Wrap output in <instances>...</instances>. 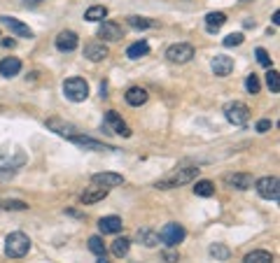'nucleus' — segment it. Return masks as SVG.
Masks as SVG:
<instances>
[{"label": "nucleus", "instance_id": "obj_29", "mask_svg": "<svg viewBox=\"0 0 280 263\" xmlns=\"http://www.w3.org/2000/svg\"><path fill=\"white\" fill-rule=\"evenodd\" d=\"M105 17H108V7H105V5H94V7H89V10L84 12L86 21H103Z\"/></svg>", "mask_w": 280, "mask_h": 263}, {"label": "nucleus", "instance_id": "obj_36", "mask_svg": "<svg viewBox=\"0 0 280 263\" xmlns=\"http://www.w3.org/2000/svg\"><path fill=\"white\" fill-rule=\"evenodd\" d=\"M259 80H257V75H248V80H245V89L250 93H259Z\"/></svg>", "mask_w": 280, "mask_h": 263}, {"label": "nucleus", "instance_id": "obj_7", "mask_svg": "<svg viewBox=\"0 0 280 263\" xmlns=\"http://www.w3.org/2000/svg\"><path fill=\"white\" fill-rule=\"evenodd\" d=\"M224 114H226V119L234 123V126H245L248 123V119H250V110H248V105L245 103H229L224 107Z\"/></svg>", "mask_w": 280, "mask_h": 263}, {"label": "nucleus", "instance_id": "obj_28", "mask_svg": "<svg viewBox=\"0 0 280 263\" xmlns=\"http://www.w3.org/2000/svg\"><path fill=\"white\" fill-rule=\"evenodd\" d=\"M138 240L145 247H157L159 245V233L150 231V228H140V231H138Z\"/></svg>", "mask_w": 280, "mask_h": 263}, {"label": "nucleus", "instance_id": "obj_17", "mask_svg": "<svg viewBox=\"0 0 280 263\" xmlns=\"http://www.w3.org/2000/svg\"><path fill=\"white\" fill-rule=\"evenodd\" d=\"M122 219L115 217V214H110V217H103V219L98 221V231L103 233V235H115V233L122 231Z\"/></svg>", "mask_w": 280, "mask_h": 263}, {"label": "nucleus", "instance_id": "obj_24", "mask_svg": "<svg viewBox=\"0 0 280 263\" xmlns=\"http://www.w3.org/2000/svg\"><path fill=\"white\" fill-rule=\"evenodd\" d=\"M147 54H150V44H147L145 40H140V42H133V44H131V47L126 49V56H128V58H133V61H135V58H143V56H147Z\"/></svg>", "mask_w": 280, "mask_h": 263}, {"label": "nucleus", "instance_id": "obj_6", "mask_svg": "<svg viewBox=\"0 0 280 263\" xmlns=\"http://www.w3.org/2000/svg\"><path fill=\"white\" fill-rule=\"evenodd\" d=\"M194 56V47L187 42H177V44H171L166 49V58L171 63H189Z\"/></svg>", "mask_w": 280, "mask_h": 263}, {"label": "nucleus", "instance_id": "obj_21", "mask_svg": "<svg viewBox=\"0 0 280 263\" xmlns=\"http://www.w3.org/2000/svg\"><path fill=\"white\" fill-rule=\"evenodd\" d=\"M224 24H226V14L224 12H210V14H206V28L210 33L219 31Z\"/></svg>", "mask_w": 280, "mask_h": 263}, {"label": "nucleus", "instance_id": "obj_40", "mask_svg": "<svg viewBox=\"0 0 280 263\" xmlns=\"http://www.w3.org/2000/svg\"><path fill=\"white\" fill-rule=\"evenodd\" d=\"M31 3H40V0H31Z\"/></svg>", "mask_w": 280, "mask_h": 263}, {"label": "nucleus", "instance_id": "obj_22", "mask_svg": "<svg viewBox=\"0 0 280 263\" xmlns=\"http://www.w3.org/2000/svg\"><path fill=\"white\" fill-rule=\"evenodd\" d=\"M73 145H79V147H84V149H112V147H108V145H103V142H98V140H91V138H86V135H75L73 140Z\"/></svg>", "mask_w": 280, "mask_h": 263}, {"label": "nucleus", "instance_id": "obj_32", "mask_svg": "<svg viewBox=\"0 0 280 263\" xmlns=\"http://www.w3.org/2000/svg\"><path fill=\"white\" fill-rule=\"evenodd\" d=\"M266 84H268V89H271V93H278V91H280V77H278V70L268 68V73H266Z\"/></svg>", "mask_w": 280, "mask_h": 263}, {"label": "nucleus", "instance_id": "obj_38", "mask_svg": "<svg viewBox=\"0 0 280 263\" xmlns=\"http://www.w3.org/2000/svg\"><path fill=\"white\" fill-rule=\"evenodd\" d=\"M257 130H259V133H266V130H271V121H268V119L257 121Z\"/></svg>", "mask_w": 280, "mask_h": 263}, {"label": "nucleus", "instance_id": "obj_5", "mask_svg": "<svg viewBox=\"0 0 280 263\" xmlns=\"http://www.w3.org/2000/svg\"><path fill=\"white\" fill-rule=\"evenodd\" d=\"M255 189L257 193L262 198H266V201H278L280 198V182L278 177H262V179H257L255 182Z\"/></svg>", "mask_w": 280, "mask_h": 263}, {"label": "nucleus", "instance_id": "obj_30", "mask_svg": "<svg viewBox=\"0 0 280 263\" xmlns=\"http://www.w3.org/2000/svg\"><path fill=\"white\" fill-rule=\"evenodd\" d=\"M126 21L131 28H135V31H145V28H152L154 26V21H150L147 17H128Z\"/></svg>", "mask_w": 280, "mask_h": 263}, {"label": "nucleus", "instance_id": "obj_23", "mask_svg": "<svg viewBox=\"0 0 280 263\" xmlns=\"http://www.w3.org/2000/svg\"><path fill=\"white\" fill-rule=\"evenodd\" d=\"M243 263H273V254L266 249H255L243 258Z\"/></svg>", "mask_w": 280, "mask_h": 263}, {"label": "nucleus", "instance_id": "obj_12", "mask_svg": "<svg viewBox=\"0 0 280 263\" xmlns=\"http://www.w3.org/2000/svg\"><path fill=\"white\" fill-rule=\"evenodd\" d=\"M77 44H79V37L73 31H61L56 35V49L59 51H75Z\"/></svg>", "mask_w": 280, "mask_h": 263}, {"label": "nucleus", "instance_id": "obj_3", "mask_svg": "<svg viewBox=\"0 0 280 263\" xmlns=\"http://www.w3.org/2000/svg\"><path fill=\"white\" fill-rule=\"evenodd\" d=\"M63 93L73 103H84L89 98V84L82 77H70V80L63 82Z\"/></svg>", "mask_w": 280, "mask_h": 263}, {"label": "nucleus", "instance_id": "obj_39", "mask_svg": "<svg viewBox=\"0 0 280 263\" xmlns=\"http://www.w3.org/2000/svg\"><path fill=\"white\" fill-rule=\"evenodd\" d=\"M98 263H110V261H105V256H101V261H98Z\"/></svg>", "mask_w": 280, "mask_h": 263}, {"label": "nucleus", "instance_id": "obj_27", "mask_svg": "<svg viewBox=\"0 0 280 263\" xmlns=\"http://www.w3.org/2000/svg\"><path fill=\"white\" fill-rule=\"evenodd\" d=\"M210 256H213L215 261H229L231 249L226 245H222V242H215V245H210Z\"/></svg>", "mask_w": 280, "mask_h": 263}, {"label": "nucleus", "instance_id": "obj_25", "mask_svg": "<svg viewBox=\"0 0 280 263\" xmlns=\"http://www.w3.org/2000/svg\"><path fill=\"white\" fill-rule=\"evenodd\" d=\"M194 193L196 196H201V198H210L215 193V184L210 182V179H199L194 186Z\"/></svg>", "mask_w": 280, "mask_h": 263}, {"label": "nucleus", "instance_id": "obj_1", "mask_svg": "<svg viewBox=\"0 0 280 263\" xmlns=\"http://www.w3.org/2000/svg\"><path fill=\"white\" fill-rule=\"evenodd\" d=\"M199 170L201 168H196V165H189V168H177L175 172L171 175H166L157 182V189H175V186H182V184H189L194 182L199 177Z\"/></svg>", "mask_w": 280, "mask_h": 263}, {"label": "nucleus", "instance_id": "obj_19", "mask_svg": "<svg viewBox=\"0 0 280 263\" xmlns=\"http://www.w3.org/2000/svg\"><path fill=\"white\" fill-rule=\"evenodd\" d=\"M124 98H126V103L131 105V107H140V105H145L147 103V91L143 89V86H131L126 93H124Z\"/></svg>", "mask_w": 280, "mask_h": 263}, {"label": "nucleus", "instance_id": "obj_16", "mask_svg": "<svg viewBox=\"0 0 280 263\" xmlns=\"http://www.w3.org/2000/svg\"><path fill=\"white\" fill-rule=\"evenodd\" d=\"M234 70V58L231 56H224L219 54L213 58V73L217 75V77H226V75H231Z\"/></svg>", "mask_w": 280, "mask_h": 263}, {"label": "nucleus", "instance_id": "obj_11", "mask_svg": "<svg viewBox=\"0 0 280 263\" xmlns=\"http://www.w3.org/2000/svg\"><path fill=\"white\" fill-rule=\"evenodd\" d=\"M91 184L105 186V189H115V186H122L124 184V177L117 175V172H96L91 177Z\"/></svg>", "mask_w": 280, "mask_h": 263}, {"label": "nucleus", "instance_id": "obj_15", "mask_svg": "<svg viewBox=\"0 0 280 263\" xmlns=\"http://www.w3.org/2000/svg\"><path fill=\"white\" fill-rule=\"evenodd\" d=\"M0 24L7 26V28H10V33H14L17 37H33L31 28H28L26 24H21V21H19V19H14V17H0Z\"/></svg>", "mask_w": 280, "mask_h": 263}, {"label": "nucleus", "instance_id": "obj_4", "mask_svg": "<svg viewBox=\"0 0 280 263\" xmlns=\"http://www.w3.org/2000/svg\"><path fill=\"white\" fill-rule=\"evenodd\" d=\"M184 235H187V231H184L180 224H175V221L166 224V226L159 231V240H161L166 247H177L184 240Z\"/></svg>", "mask_w": 280, "mask_h": 263}, {"label": "nucleus", "instance_id": "obj_9", "mask_svg": "<svg viewBox=\"0 0 280 263\" xmlns=\"http://www.w3.org/2000/svg\"><path fill=\"white\" fill-rule=\"evenodd\" d=\"M98 37H101V42H117L124 37L122 26L115 24V21H103L98 26Z\"/></svg>", "mask_w": 280, "mask_h": 263}, {"label": "nucleus", "instance_id": "obj_35", "mask_svg": "<svg viewBox=\"0 0 280 263\" xmlns=\"http://www.w3.org/2000/svg\"><path fill=\"white\" fill-rule=\"evenodd\" d=\"M243 33H231L224 37V47H238V44H243Z\"/></svg>", "mask_w": 280, "mask_h": 263}, {"label": "nucleus", "instance_id": "obj_26", "mask_svg": "<svg viewBox=\"0 0 280 263\" xmlns=\"http://www.w3.org/2000/svg\"><path fill=\"white\" fill-rule=\"evenodd\" d=\"M128 249H131V240H126V238H117L115 242H112V247H110V251H112L117 258L126 256Z\"/></svg>", "mask_w": 280, "mask_h": 263}, {"label": "nucleus", "instance_id": "obj_33", "mask_svg": "<svg viewBox=\"0 0 280 263\" xmlns=\"http://www.w3.org/2000/svg\"><path fill=\"white\" fill-rule=\"evenodd\" d=\"M89 249H91L96 256H105L103 238H101V235H91V238H89Z\"/></svg>", "mask_w": 280, "mask_h": 263}, {"label": "nucleus", "instance_id": "obj_20", "mask_svg": "<svg viewBox=\"0 0 280 263\" xmlns=\"http://www.w3.org/2000/svg\"><path fill=\"white\" fill-rule=\"evenodd\" d=\"M19 73H21V61H19V58L7 56V58L0 61V75H3V77H17Z\"/></svg>", "mask_w": 280, "mask_h": 263}, {"label": "nucleus", "instance_id": "obj_8", "mask_svg": "<svg viewBox=\"0 0 280 263\" xmlns=\"http://www.w3.org/2000/svg\"><path fill=\"white\" fill-rule=\"evenodd\" d=\"M47 128L49 130H54L56 135H61V138H66V140H73L75 135H79L82 130L75 126V123H70V121H63V119H49L47 121Z\"/></svg>", "mask_w": 280, "mask_h": 263}, {"label": "nucleus", "instance_id": "obj_37", "mask_svg": "<svg viewBox=\"0 0 280 263\" xmlns=\"http://www.w3.org/2000/svg\"><path fill=\"white\" fill-rule=\"evenodd\" d=\"M161 256H164V263H177V261H180V254L173 251V249H166Z\"/></svg>", "mask_w": 280, "mask_h": 263}, {"label": "nucleus", "instance_id": "obj_13", "mask_svg": "<svg viewBox=\"0 0 280 263\" xmlns=\"http://www.w3.org/2000/svg\"><path fill=\"white\" fill-rule=\"evenodd\" d=\"M105 126H110V128H112V133L124 135V138H128V135H131V128H128L126 123L122 121V116L117 114L115 110L105 112Z\"/></svg>", "mask_w": 280, "mask_h": 263}, {"label": "nucleus", "instance_id": "obj_2", "mask_svg": "<svg viewBox=\"0 0 280 263\" xmlns=\"http://www.w3.org/2000/svg\"><path fill=\"white\" fill-rule=\"evenodd\" d=\"M31 249V238L26 235V233L17 231V233H10L5 238V254L10 258H21L28 254Z\"/></svg>", "mask_w": 280, "mask_h": 263}, {"label": "nucleus", "instance_id": "obj_18", "mask_svg": "<svg viewBox=\"0 0 280 263\" xmlns=\"http://www.w3.org/2000/svg\"><path fill=\"white\" fill-rule=\"evenodd\" d=\"M84 56L89 58L91 63H98V61H105L108 58V47L103 42H89L84 47Z\"/></svg>", "mask_w": 280, "mask_h": 263}, {"label": "nucleus", "instance_id": "obj_10", "mask_svg": "<svg viewBox=\"0 0 280 263\" xmlns=\"http://www.w3.org/2000/svg\"><path fill=\"white\" fill-rule=\"evenodd\" d=\"M108 191H110V189H105V186L91 184V186H86V189L79 193V203H82V205H94V203L103 201V198L108 196Z\"/></svg>", "mask_w": 280, "mask_h": 263}, {"label": "nucleus", "instance_id": "obj_31", "mask_svg": "<svg viewBox=\"0 0 280 263\" xmlns=\"http://www.w3.org/2000/svg\"><path fill=\"white\" fill-rule=\"evenodd\" d=\"M0 210L24 212V210H28V203H24V201H14V198H10V201H0Z\"/></svg>", "mask_w": 280, "mask_h": 263}, {"label": "nucleus", "instance_id": "obj_14", "mask_svg": "<svg viewBox=\"0 0 280 263\" xmlns=\"http://www.w3.org/2000/svg\"><path fill=\"white\" fill-rule=\"evenodd\" d=\"M224 179L229 186H234V189H238V191H248V189H252V184H255L252 175H248V172H234V175H226Z\"/></svg>", "mask_w": 280, "mask_h": 263}, {"label": "nucleus", "instance_id": "obj_34", "mask_svg": "<svg viewBox=\"0 0 280 263\" xmlns=\"http://www.w3.org/2000/svg\"><path fill=\"white\" fill-rule=\"evenodd\" d=\"M255 56H257V61H259V65L271 68V56H268V51L264 49V47H257V49H255Z\"/></svg>", "mask_w": 280, "mask_h": 263}]
</instances>
